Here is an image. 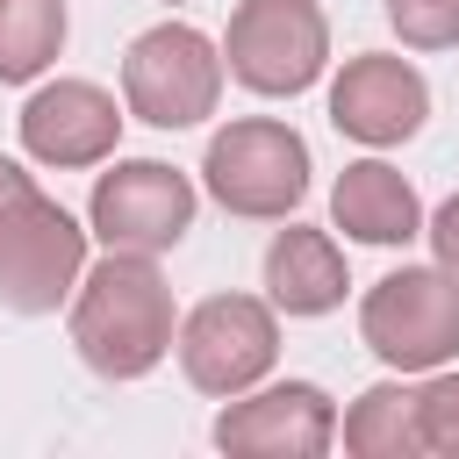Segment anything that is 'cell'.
Instances as JSON below:
<instances>
[{"label": "cell", "instance_id": "5", "mask_svg": "<svg viewBox=\"0 0 459 459\" xmlns=\"http://www.w3.org/2000/svg\"><path fill=\"white\" fill-rule=\"evenodd\" d=\"M330 65V22L316 0H237L222 36V72L265 100H294Z\"/></svg>", "mask_w": 459, "mask_h": 459}, {"label": "cell", "instance_id": "10", "mask_svg": "<svg viewBox=\"0 0 459 459\" xmlns=\"http://www.w3.org/2000/svg\"><path fill=\"white\" fill-rule=\"evenodd\" d=\"M423 115H430V86H423V72H416L409 57H394V50H359V57H344V72L330 79V122H337V136H351V143H366V151L409 143V136L423 129Z\"/></svg>", "mask_w": 459, "mask_h": 459}, {"label": "cell", "instance_id": "4", "mask_svg": "<svg viewBox=\"0 0 459 459\" xmlns=\"http://www.w3.org/2000/svg\"><path fill=\"white\" fill-rule=\"evenodd\" d=\"M222 100V43L186 22H158L122 50V108L151 129H194Z\"/></svg>", "mask_w": 459, "mask_h": 459}, {"label": "cell", "instance_id": "1", "mask_svg": "<svg viewBox=\"0 0 459 459\" xmlns=\"http://www.w3.org/2000/svg\"><path fill=\"white\" fill-rule=\"evenodd\" d=\"M172 287L158 273V258L143 251H108L79 273L72 287V351L100 373V380H143L165 366L172 351Z\"/></svg>", "mask_w": 459, "mask_h": 459}, {"label": "cell", "instance_id": "13", "mask_svg": "<svg viewBox=\"0 0 459 459\" xmlns=\"http://www.w3.org/2000/svg\"><path fill=\"white\" fill-rule=\"evenodd\" d=\"M344 287H351V273H344V251L330 230L287 222L265 244V301L280 316H330L344 301Z\"/></svg>", "mask_w": 459, "mask_h": 459}, {"label": "cell", "instance_id": "14", "mask_svg": "<svg viewBox=\"0 0 459 459\" xmlns=\"http://www.w3.org/2000/svg\"><path fill=\"white\" fill-rule=\"evenodd\" d=\"M337 445H344L351 459H423V437H416V387L373 380V387L337 416Z\"/></svg>", "mask_w": 459, "mask_h": 459}, {"label": "cell", "instance_id": "11", "mask_svg": "<svg viewBox=\"0 0 459 459\" xmlns=\"http://www.w3.org/2000/svg\"><path fill=\"white\" fill-rule=\"evenodd\" d=\"M122 115L108 86L93 79H50L22 100V151L36 165H57V172H86V165H108L115 143H122Z\"/></svg>", "mask_w": 459, "mask_h": 459}, {"label": "cell", "instance_id": "20", "mask_svg": "<svg viewBox=\"0 0 459 459\" xmlns=\"http://www.w3.org/2000/svg\"><path fill=\"white\" fill-rule=\"evenodd\" d=\"M172 7H179V0H172Z\"/></svg>", "mask_w": 459, "mask_h": 459}, {"label": "cell", "instance_id": "9", "mask_svg": "<svg viewBox=\"0 0 459 459\" xmlns=\"http://www.w3.org/2000/svg\"><path fill=\"white\" fill-rule=\"evenodd\" d=\"M208 437L222 452H237V459H323L337 445V402L316 380L244 387V394L222 402Z\"/></svg>", "mask_w": 459, "mask_h": 459}, {"label": "cell", "instance_id": "17", "mask_svg": "<svg viewBox=\"0 0 459 459\" xmlns=\"http://www.w3.org/2000/svg\"><path fill=\"white\" fill-rule=\"evenodd\" d=\"M387 29L409 50H452L459 43V0H387Z\"/></svg>", "mask_w": 459, "mask_h": 459}, {"label": "cell", "instance_id": "6", "mask_svg": "<svg viewBox=\"0 0 459 459\" xmlns=\"http://www.w3.org/2000/svg\"><path fill=\"white\" fill-rule=\"evenodd\" d=\"M172 351H179V373L186 387L230 402L244 387H258L280 359V308L258 301V294H208L179 316L172 330Z\"/></svg>", "mask_w": 459, "mask_h": 459}, {"label": "cell", "instance_id": "19", "mask_svg": "<svg viewBox=\"0 0 459 459\" xmlns=\"http://www.w3.org/2000/svg\"><path fill=\"white\" fill-rule=\"evenodd\" d=\"M29 186H36V179H29V172H22L14 158H0V215H7V208H14V201H22Z\"/></svg>", "mask_w": 459, "mask_h": 459}, {"label": "cell", "instance_id": "8", "mask_svg": "<svg viewBox=\"0 0 459 459\" xmlns=\"http://www.w3.org/2000/svg\"><path fill=\"white\" fill-rule=\"evenodd\" d=\"M86 222L108 251H172L186 230H194V179L172 172L165 158H115L100 179H93V201H86Z\"/></svg>", "mask_w": 459, "mask_h": 459}, {"label": "cell", "instance_id": "3", "mask_svg": "<svg viewBox=\"0 0 459 459\" xmlns=\"http://www.w3.org/2000/svg\"><path fill=\"white\" fill-rule=\"evenodd\" d=\"M359 337L387 373H437L459 359V280L445 265H394L359 301Z\"/></svg>", "mask_w": 459, "mask_h": 459}, {"label": "cell", "instance_id": "12", "mask_svg": "<svg viewBox=\"0 0 459 459\" xmlns=\"http://www.w3.org/2000/svg\"><path fill=\"white\" fill-rule=\"evenodd\" d=\"M330 222L359 244H409L423 237V201L387 158H351L330 186Z\"/></svg>", "mask_w": 459, "mask_h": 459}, {"label": "cell", "instance_id": "7", "mask_svg": "<svg viewBox=\"0 0 459 459\" xmlns=\"http://www.w3.org/2000/svg\"><path fill=\"white\" fill-rule=\"evenodd\" d=\"M86 237L72 208H57L43 186H29L7 215H0V308L14 316H50L57 301H72L79 273H86Z\"/></svg>", "mask_w": 459, "mask_h": 459}, {"label": "cell", "instance_id": "15", "mask_svg": "<svg viewBox=\"0 0 459 459\" xmlns=\"http://www.w3.org/2000/svg\"><path fill=\"white\" fill-rule=\"evenodd\" d=\"M65 0H0V86H29L65 50Z\"/></svg>", "mask_w": 459, "mask_h": 459}, {"label": "cell", "instance_id": "18", "mask_svg": "<svg viewBox=\"0 0 459 459\" xmlns=\"http://www.w3.org/2000/svg\"><path fill=\"white\" fill-rule=\"evenodd\" d=\"M423 237H430L437 265L459 280V194H452V201H437V215H423Z\"/></svg>", "mask_w": 459, "mask_h": 459}, {"label": "cell", "instance_id": "16", "mask_svg": "<svg viewBox=\"0 0 459 459\" xmlns=\"http://www.w3.org/2000/svg\"><path fill=\"white\" fill-rule=\"evenodd\" d=\"M416 437H423V452L459 459V373L452 366H437L416 387Z\"/></svg>", "mask_w": 459, "mask_h": 459}, {"label": "cell", "instance_id": "2", "mask_svg": "<svg viewBox=\"0 0 459 459\" xmlns=\"http://www.w3.org/2000/svg\"><path fill=\"white\" fill-rule=\"evenodd\" d=\"M201 186L244 222H287L308 194V143L280 115H237L208 136Z\"/></svg>", "mask_w": 459, "mask_h": 459}]
</instances>
